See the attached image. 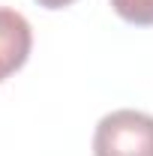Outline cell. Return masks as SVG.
<instances>
[{
	"label": "cell",
	"instance_id": "obj_2",
	"mask_svg": "<svg viewBox=\"0 0 153 156\" xmlns=\"http://www.w3.org/2000/svg\"><path fill=\"white\" fill-rule=\"evenodd\" d=\"M111 6L129 24H138V27L153 24V0H111Z\"/></svg>",
	"mask_w": 153,
	"mask_h": 156
},
{
	"label": "cell",
	"instance_id": "obj_3",
	"mask_svg": "<svg viewBox=\"0 0 153 156\" xmlns=\"http://www.w3.org/2000/svg\"><path fill=\"white\" fill-rule=\"evenodd\" d=\"M39 6H45V9H63V6H69V3H75V0H36Z\"/></svg>",
	"mask_w": 153,
	"mask_h": 156
},
{
	"label": "cell",
	"instance_id": "obj_1",
	"mask_svg": "<svg viewBox=\"0 0 153 156\" xmlns=\"http://www.w3.org/2000/svg\"><path fill=\"white\" fill-rule=\"evenodd\" d=\"M93 156H153V114L117 108L96 123Z\"/></svg>",
	"mask_w": 153,
	"mask_h": 156
}]
</instances>
